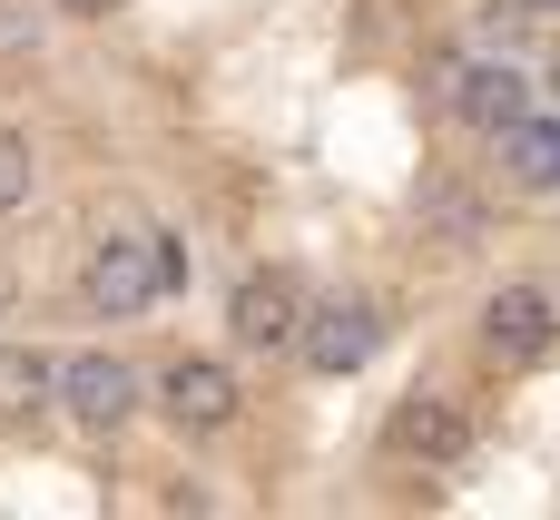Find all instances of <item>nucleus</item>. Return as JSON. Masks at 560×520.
Wrapping results in <instances>:
<instances>
[{
  "instance_id": "obj_1",
  "label": "nucleus",
  "mask_w": 560,
  "mask_h": 520,
  "mask_svg": "<svg viewBox=\"0 0 560 520\" xmlns=\"http://www.w3.org/2000/svg\"><path fill=\"white\" fill-rule=\"evenodd\" d=\"M167 285H177V246H158V236H98L89 265H79V295H89V315H108V324L148 315Z\"/></svg>"
},
{
  "instance_id": "obj_2",
  "label": "nucleus",
  "mask_w": 560,
  "mask_h": 520,
  "mask_svg": "<svg viewBox=\"0 0 560 520\" xmlns=\"http://www.w3.org/2000/svg\"><path fill=\"white\" fill-rule=\"evenodd\" d=\"M305 374H364L374 354H384V305L374 295H335V305H315L305 324H295V344H285Z\"/></svg>"
},
{
  "instance_id": "obj_3",
  "label": "nucleus",
  "mask_w": 560,
  "mask_h": 520,
  "mask_svg": "<svg viewBox=\"0 0 560 520\" xmlns=\"http://www.w3.org/2000/svg\"><path fill=\"white\" fill-rule=\"evenodd\" d=\"M138 393H148V383H138L128 354H59V403H69L79 433H128Z\"/></svg>"
},
{
  "instance_id": "obj_4",
  "label": "nucleus",
  "mask_w": 560,
  "mask_h": 520,
  "mask_svg": "<svg viewBox=\"0 0 560 520\" xmlns=\"http://www.w3.org/2000/svg\"><path fill=\"white\" fill-rule=\"evenodd\" d=\"M295 324H305V285H295L285 265L236 275V295H226V334H236L246 354H285V344H295Z\"/></svg>"
},
{
  "instance_id": "obj_5",
  "label": "nucleus",
  "mask_w": 560,
  "mask_h": 520,
  "mask_svg": "<svg viewBox=\"0 0 560 520\" xmlns=\"http://www.w3.org/2000/svg\"><path fill=\"white\" fill-rule=\"evenodd\" d=\"M463 442H472V423H463V403H443V393H404V403L384 413V452H394L404 472H453Z\"/></svg>"
},
{
  "instance_id": "obj_6",
  "label": "nucleus",
  "mask_w": 560,
  "mask_h": 520,
  "mask_svg": "<svg viewBox=\"0 0 560 520\" xmlns=\"http://www.w3.org/2000/svg\"><path fill=\"white\" fill-rule=\"evenodd\" d=\"M158 413H167L177 433H226V423H236V374L207 364V354H167V364H158Z\"/></svg>"
},
{
  "instance_id": "obj_7",
  "label": "nucleus",
  "mask_w": 560,
  "mask_h": 520,
  "mask_svg": "<svg viewBox=\"0 0 560 520\" xmlns=\"http://www.w3.org/2000/svg\"><path fill=\"white\" fill-rule=\"evenodd\" d=\"M560 344V315L541 285H492V305H482V354L492 364H541Z\"/></svg>"
},
{
  "instance_id": "obj_8",
  "label": "nucleus",
  "mask_w": 560,
  "mask_h": 520,
  "mask_svg": "<svg viewBox=\"0 0 560 520\" xmlns=\"http://www.w3.org/2000/svg\"><path fill=\"white\" fill-rule=\"evenodd\" d=\"M522 108H532V79H522L512 59H482V69H463V79H453V118H463V128H482V138H502Z\"/></svg>"
},
{
  "instance_id": "obj_9",
  "label": "nucleus",
  "mask_w": 560,
  "mask_h": 520,
  "mask_svg": "<svg viewBox=\"0 0 560 520\" xmlns=\"http://www.w3.org/2000/svg\"><path fill=\"white\" fill-rule=\"evenodd\" d=\"M502 177H512L522 197H551V187H560V118L522 108V118L502 128Z\"/></svg>"
},
{
  "instance_id": "obj_10",
  "label": "nucleus",
  "mask_w": 560,
  "mask_h": 520,
  "mask_svg": "<svg viewBox=\"0 0 560 520\" xmlns=\"http://www.w3.org/2000/svg\"><path fill=\"white\" fill-rule=\"evenodd\" d=\"M59 403V354H30V344H0V423H39Z\"/></svg>"
},
{
  "instance_id": "obj_11",
  "label": "nucleus",
  "mask_w": 560,
  "mask_h": 520,
  "mask_svg": "<svg viewBox=\"0 0 560 520\" xmlns=\"http://www.w3.org/2000/svg\"><path fill=\"white\" fill-rule=\"evenodd\" d=\"M423 216H433V236H453V246H472V236H482V206H472V187H463V177H433V187H423Z\"/></svg>"
},
{
  "instance_id": "obj_12",
  "label": "nucleus",
  "mask_w": 560,
  "mask_h": 520,
  "mask_svg": "<svg viewBox=\"0 0 560 520\" xmlns=\"http://www.w3.org/2000/svg\"><path fill=\"white\" fill-rule=\"evenodd\" d=\"M10 216H30V147L0 128V226H10Z\"/></svg>"
},
{
  "instance_id": "obj_13",
  "label": "nucleus",
  "mask_w": 560,
  "mask_h": 520,
  "mask_svg": "<svg viewBox=\"0 0 560 520\" xmlns=\"http://www.w3.org/2000/svg\"><path fill=\"white\" fill-rule=\"evenodd\" d=\"M59 10H79V20H98V10H118V0H59Z\"/></svg>"
},
{
  "instance_id": "obj_14",
  "label": "nucleus",
  "mask_w": 560,
  "mask_h": 520,
  "mask_svg": "<svg viewBox=\"0 0 560 520\" xmlns=\"http://www.w3.org/2000/svg\"><path fill=\"white\" fill-rule=\"evenodd\" d=\"M522 10H551V20H560V0H522Z\"/></svg>"
},
{
  "instance_id": "obj_15",
  "label": "nucleus",
  "mask_w": 560,
  "mask_h": 520,
  "mask_svg": "<svg viewBox=\"0 0 560 520\" xmlns=\"http://www.w3.org/2000/svg\"><path fill=\"white\" fill-rule=\"evenodd\" d=\"M551 88H560V49H551Z\"/></svg>"
},
{
  "instance_id": "obj_16",
  "label": "nucleus",
  "mask_w": 560,
  "mask_h": 520,
  "mask_svg": "<svg viewBox=\"0 0 560 520\" xmlns=\"http://www.w3.org/2000/svg\"><path fill=\"white\" fill-rule=\"evenodd\" d=\"M0 295H10V275H0Z\"/></svg>"
}]
</instances>
